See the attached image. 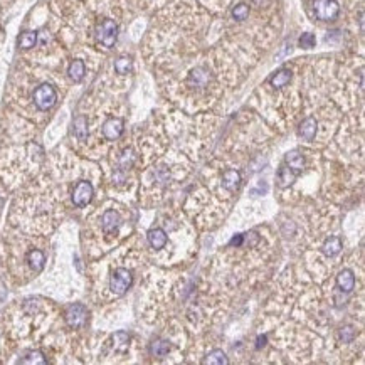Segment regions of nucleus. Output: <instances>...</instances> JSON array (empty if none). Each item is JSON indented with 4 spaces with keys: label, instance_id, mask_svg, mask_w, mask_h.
I'll list each match as a JSON object with an SVG mask.
<instances>
[{
    "label": "nucleus",
    "instance_id": "8",
    "mask_svg": "<svg viewBox=\"0 0 365 365\" xmlns=\"http://www.w3.org/2000/svg\"><path fill=\"white\" fill-rule=\"evenodd\" d=\"M101 225H103L105 234H115L121 225V217L116 211H106L101 217Z\"/></svg>",
    "mask_w": 365,
    "mask_h": 365
},
{
    "label": "nucleus",
    "instance_id": "28",
    "mask_svg": "<svg viewBox=\"0 0 365 365\" xmlns=\"http://www.w3.org/2000/svg\"><path fill=\"white\" fill-rule=\"evenodd\" d=\"M249 17V5L246 4H238L236 7L233 9V19L238 20V22H243Z\"/></svg>",
    "mask_w": 365,
    "mask_h": 365
},
{
    "label": "nucleus",
    "instance_id": "21",
    "mask_svg": "<svg viewBox=\"0 0 365 365\" xmlns=\"http://www.w3.org/2000/svg\"><path fill=\"white\" fill-rule=\"evenodd\" d=\"M17 44L20 49H32L37 44V32L36 30H25L19 36Z\"/></svg>",
    "mask_w": 365,
    "mask_h": 365
},
{
    "label": "nucleus",
    "instance_id": "14",
    "mask_svg": "<svg viewBox=\"0 0 365 365\" xmlns=\"http://www.w3.org/2000/svg\"><path fill=\"white\" fill-rule=\"evenodd\" d=\"M147 238H148L150 246H152L153 249H162L163 246L167 244V233H165L163 229H160V227L150 229Z\"/></svg>",
    "mask_w": 365,
    "mask_h": 365
},
{
    "label": "nucleus",
    "instance_id": "32",
    "mask_svg": "<svg viewBox=\"0 0 365 365\" xmlns=\"http://www.w3.org/2000/svg\"><path fill=\"white\" fill-rule=\"evenodd\" d=\"M244 243V236L243 234H236L233 239H230V246H241Z\"/></svg>",
    "mask_w": 365,
    "mask_h": 365
},
{
    "label": "nucleus",
    "instance_id": "24",
    "mask_svg": "<svg viewBox=\"0 0 365 365\" xmlns=\"http://www.w3.org/2000/svg\"><path fill=\"white\" fill-rule=\"evenodd\" d=\"M135 158H137V155H135V152H133L131 148L123 150L121 155H120V162H118V169H121V170L126 172V169L133 167V163H135Z\"/></svg>",
    "mask_w": 365,
    "mask_h": 365
},
{
    "label": "nucleus",
    "instance_id": "33",
    "mask_svg": "<svg viewBox=\"0 0 365 365\" xmlns=\"http://www.w3.org/2000/svg\"><path fill=\"white\" fill-rule=\"evenodd\" d=\"M266 342H268V337H266V335H259V337H257V340H256V348H257V350H261V348L266 345Z\"/></svg>",
    "mask_w": 365,
    "mask_h": 365
},
{
    "label": "nucleus",
    "instance_id": "12",
    "mask_svg": "<svg viewBox=\"0 0 365 365\" xmlns=\"http://www.w3.org/2000/svg\"><path fill=\"white\" fill-rule=\"evenodd\" d=\"M222 185H224L225 190L236 192L239 189V185H241V174L238 170H234V169L225 170L222 174Z\"/></svg>",
    "mask_w": 365,
    "mask_h": 365
},
{
    "label": "nucleus",
    "instance_id": "18",
    "mask_svg": "<svg viewBox=\"0 0 365 365\" xmlns=\"http://www.w3.org/2000/svg\"><path fill=\"white\" fill-rule=\"evenodd\" d=\"M296 177L298 175L294 174L291 169L286 167V165H283V167L278 170V185H280L281 189H286V187H289L294 180H296Z\"/></svg>",
    "mask_w": 365,
    "mask_h": 365
},
{
    "label": "nucleus",
    "instance_id": "29",
    "mask_svg": "<svg viewBox=\"0 0 365 365\" xmlns=\"http://www.w3.org/2000/svg\"><path fill=\"white\" fill-rule=\"evenodd\" d=\"M300 47L302 49H311V47H315V36L313 34H310V32H305V34H302V37H300Z\"/></svg>",
    "mask_w": 365,
    "mask_h": 365
},
{
    "label": "nucleus",
    "instance_id": "16",
    "mask_svg": "<svg viewBox=\"0 0 365 365\" xmlns=\"http://www.w3.org/2000/svg\"><path fill=\"white\" fill-rule=\"evenodd\" d=\"M321 251H323V254L326 257L337 256L342 251V239L338 238V236H331V238H328L325 241V244H323V248H321Z\"/></svg>",
    "mask_w": 365,
    "mask_h": 365
},
{
    "label": "nucleus",
    "instance_id": "13",
    "mask_svg": "<svg viewBox=\"0 0 365 365\" xmlns=\"http://www.w3.org/2000/svg\"><path fill=\"white\" fill-rule=\"evenodd\" d=\"M73 133H74V137H76L78 140H81V142H84L86 138H88V135H89L88 118H86L84 115H78L73 120Z\"/></svg>",
    "mask_w": 365,
    "mask_h": 365
},
{
    "label": "nucleus",
    "instance_id": "25",
    "mask_svg": "<svg viewBox=\"0 0 365 365\" xmlns=\"http://www.w3.org/2000/svg\"><path fill=\"white\" fill-rule=\"evenodd\" d=\"M202 363L204 365H207V363H211V365H225V363H229V360H227V357H225V353L222 350L216 348V350H212L206 358H204Z\"/></svg>",
    "mask_w": 365,
    "mask_h": 365
},
{
    "label": "nucleus",
    "instance_id": "27",
    "mask_svg": "<svg viewBox=\"0 0 365 365\" xmlns=\"http://www.w3.org/2000/svg\"><path fill=\"white\" fill-rule=\"evenodd\" d=\"M111 342H113V347L118 348V350H125L128 347V342H130V335H128L126 331H116V334L111 337Z\"/></svg>",
    "mask_w": 365,
    "mask_h": 365
},
{
    "label": "nucleus",
    "instance_id": "5",
    "mask_svg": "<svg viewBox=\"0 0 365 365\" xmlns=\"http://www.w3.org/2000/svg\"><path fill=\"white\" fill-rule=\"evenodd\" d=\"M93 195H94L93 185H91L89 182L81 180V182H78L76 187H74L71 198H73V204L76 207H84L93 201Z\"/></svg>",
    "mask_w": 365,
    "mask_h": 365
},
{
    "label": "nucleus",
    "instance_id": "10",
    "mask_svg": "<svg viewBox=\"0 0 365 365\" xmlns=\"http://www.w3.org/2000/svg\"><path fill=\"white\" fill-rule=\"evenodd\" d=\"M284 165L291 169L296 175H300L305 169V157L298 150H293V152H288L286 157H284Z\"/></svg>",
    "mask_w": 365,
    "mask_h": 365
},
{
    "label": "nucleus",
    "instance_id": "22",
    "mask_svg": "<svg viewBox=\"0 0 365 365\" xmlns=\"http://www.w3.org/2000/svg\"><path fill=\"white\" fill-rule=\"evenodd\" d=\"M150 352H152L153 357L163 358V357L170 352V342L158 338V340H155V342L152 343V347H150Z\"/></svg>",
    "mask_w": 365,
    "mask_h": 365
},
{
    "label": "nucleus",
    "instance_id": "23",
    "mask_svg": "<svg viewBox=\"0 0 365 365\" xmlns=\"http://www.w3.org/2000/svg\"><path fill=\"white\" fill-rule=\"evenodd\" d=\"M20 363H24V365H46L47 363V358L44 357V353H42L41 350H30L25 353V357L20 360Z\"/></svg>",
    "mask_w": 365,
    "mask_h": 365
},
{
    "label": "nucleus",
    "instance_id": "1",
    "mask_svg": "<svg viewBox=\"0 0 365 365\" xmlns=\"http://www.w3.org/2000/svg\"><path fill=\"white\" fill-rule=\"evenodd\" d=\"M32 99H34V105L37 106L39 110L46 111V110H51L52 106L56 105L57 101V93L54 89V86L49 84V83H44L41 86H37L34 94H32Z\"/></svg>",
    "mask_w": 365,
    "mask_h": 365
},
{
    "label": "nucleus",
    "instance_id": "31",
    "mask_svg": "<svg viewBox=\"0 0 365 365\" xmlns=\"http://www.w3.org/2000/svg\"><path fill=\"white\" fill-rule=\"evenodd\" d=\"M243 236H244V241L251 246V248H254V246L259 243V236H257V233H254V230H249L248 234H243Z\"/></svg>",
    "mask_w": 365,
    "mask_h": 365
},
{
    "label": "nucleus",
    "instance_id": "26",
    "mask_svg": "<svg viewBox=\"0 0 365 365\" xmlns=\"http://www.w3.org/2000/svg\"><path fill=\"white\" fill-rule=\"evenodd\" d=\"M133 68V61L128 56H120L115 61V69L118 74H128Z\"/></svg>",
    "mask_w": 365,
    "mask_h": 365
},
{
    "label": "nucleus",
    "instance_id": "4",
    "mask_svg": "<svg viewBox=\"0 0 365 365\" xmlns=\"http://www.w3.org/2000/svg\"><path fill=\"white\" fill-rule=\"evenodd\" d=\"M313 10H315L316 19L330 22V20H335L338 17V14H340V5H338L337 0H315Z\"/></svg>",
    "mask_w": 365,
    "mask_h": 365
},
{
    "label": "nucleus",
    "instance_id": "30",
    "mask_svg": "<svg viewBox=\"0 0 365 365\" xmlns=\"http://www.w3.org/2000/svg\"><path fill=\"white\" fill-rule=\"evenodd\" d=\"M353 337H355V330H353V326H343L340 330V338L343 343H350L353 340Z\"/></svg>",
    "mask_w": 365,
    "mask_h": 365
},
{
    "label": "nucleus",
    "instance_id": "17",
    "mask_svg": "<svg viewBox=\"0 0 365 365\" xmlns=\"http://www.w3.org/2000/svg\"><path fill=\"white\" fill-rule=\"evenodd\" d=\"M68 74H69V78H71L74 83L83 81V78L86 74V66H84V62L81 61V59H74V61L69 64Z\"/></svg>",
    "mask_w": 365,
    "mask_h": 365
},
{
    "label": "nucleus",
    "instance_id": "3",
    "mask_svg": "<svg viewBox=\"0 0 365 365\" xmlns=\"http://www.w3.org/2000/svg\"><path fill=\"white\" fill-rule=\"evenodd\" d=\"M133 284V275L131 271H128L126 268H118L115 270V273L111 275V280H110V289L118 296H121V294H125L128 289L131 288Z\"/></svg>",
    "mask_w": 365,
    "mask_h": 365
},
{
    "label": "nucleus",
    "instance_id": "9",
    "mask_svg": "<svg viewBox=\"0 0 365 365\" xmlns=\"http://www.w3.org/2000/svg\"><path fill=\"white\" fill-rule=\"evenodd\" d=\"M337 286L342 289L343 293H350L355 288V275L352 270H342L337 276Z\"/></svg>",
    "mask_w": 365,
    "mask_h": 365
},
{
    "label": "nucleus",
    "instance_id": "19",
    "mask_svg": "<svg viewBox=\"0 0 365 365\" xmlns=\"http://www.w3.org/2000/svg\"><path fill=\"white\" fill-rule=\"evenodd\" d=\"M289 81H291V71L289 69H280L278 73H275L270 79V83L273 88L280 89V88H284Z\"/></svg>",
    "mask_w": 365,
    "mask_h": 365
},
{
    "label": "nucleus",
    "instance_id": "15",
    "mask_svg": "<svg viewBox=\"0 0 365 365\" xmlns=\"http://www.w3.org/2000/svg\"><path fill=\"white\" fill-rule=\"evenodd\" d=\"M316 128H318V125H316V120L315 118H305V120L300 123V135H302L305 140L307 142H311L315 138L316 135Z\"/></svg>",
    "mask_w": 365,
    "mask_h": 365
},
{
    "label": "nucleus",
    "instance_id": "6",
    "mask_svg": "<svg viewBox=\"0 0 365 365\" xmlns=\"http://www.w3.org/2000/svg\"><path fill=\"white\" fill-rule=\"evenodd\" d=\"M66 321L71 328H81L88 321V308L81 303H74L66 311Z\"/></svg>",
    "mask_w": 365,
    "mask_h": 365
},
{
    "label": "nucleus",
    "instance_id": "2",
    "mask_svg": "<svg viewBox=\"0 0 365 365\" xmlns=\"http://www.w3.org/2000/svg\"><path fill=\"white\" fill-rule=\"evenodd\" d=\"M118 39V25L115 20L105 19L96 27V41L105 47H113Z\"/></svg>",
    "mask_w": 365,
    "mask_h": 365
},
{
    "label": "nucleus",
    "instance_id": "11",
    "mask_svg": "<svg viewBox=\"0 0 365 365\" xmlns=\"http://www.w3.org/2000/svg\"><path fill=\"white\" fill-rule=\"evenodd\" d=\"M211 81V73L204 68H195L194 71L189 74V84L192 88H204Z\"/></svg>",
    "mask_w": 365,
    "mask_h": 365
},
{
    "label": "nucleus",
    "instance_id": "7",
    "mask_svg": "<svg viewBox=\"0 0 365 365\" xmlns=\"http://www.w3.org/2000/svg\"><path fill=\"white\" fill-rule=\"evenodd\" d=\"M125 130V123L120 118H110L103 125V135L106 140H118Z\"/></svg>",
    "mask_w": 365,
    "mask_h": 365
},
{
    "label": "nucleus",
    "instance_id": "20",
    "mask_svg": "<svg viewBox=\"0 0 365 365\" xmlns=\"http://www.w3.org/2000/svg\"><path fill=\"white\" fill-rule=\"evenodd\" d=\"M27 262H29V266L32 268V270H34L36 273H39L42 268H44L46 256L39 249H32L30 253L27 254Z\"/></svg>",
    "mask_w": 365,
    "mask_h": 365
}]
</instances>
